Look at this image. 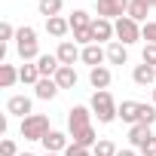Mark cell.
Masks as SVG:
<instances>
[{
    "instance_id": "1",
    "label": "cell",
    "mask_w": 156,
    "mask_h": 156,
    "mask_svg": "<svg viewBox=\"0 0 156 156\" xmlns=\"http://www.w3.org/2000/svg\"><path fill=\"white\" fill-rule=\"evenodd\" d=\"M89 107H92V113L98 116V122H101V126H107V122L119 119V104L113 101V95H110L107 89L95 92V95H92V101H89Z\"/></svg>"
},
{
    "instance_id": "2",
    "label": "cell",
    "mask_w": 156,
    "mask_h": 156,
    "mask_svg": "<svg viewBox=\"0 0 156 156\" xmlns=\"http://www.w3.org/2000/svg\"><path fill=\"white\" fill-rule=\"evenodd\" d=\"M19 132H22V138H25V141H43L52 129H49V119H46L43 113H31V116H25V119H22Z\"/></svg>"
},
{
    "instance_id": "3",
    "label": "cell",
    "mask_w": 156,
    "mask_h": 156,
    "mask_svg": "<svg viewBox=\"0 0 156 156\" xmlns=\"http://www.w3.org/2000/svg\"><path fill=\"white\" fill-rule=\"evenodd\" d=\"M113 28H116V40H119L122 46H132V43H138V40H141V25H138L135 19H129V16L116 19V22H113Z\"/></svg>"
},
{
    "instance_id": "4",
    "label": "cell",
    "mask_w": 156,
    "mask_h": 156,
    "mask_svg": "<svg viewBox=\"0 0 156 156\" xmlns=\"http://www.w3.org/2000/svg\"><path fill=\"white\" fill-rule=\"evenodd\" d=\"M129 3L132 0H95V9H98V19L116 22V19H122L129 12Z\"/></svg>"
},
{
    "instance_id": "5",
    "label": "cell",
    "mask_w": 156,
    "mask_h": 156,
    "mask_svg": "<svg viewBox=\"0 0 156 156\" xmlns=\"http://www.w3.org/2000/svg\"><path fill=\"white\" fill-rule=\"evenodd\" d=\"M92 107H86V104H76V107H70L67 110V132L73 135V132H80V129H89L92 126Z\"/></svg>"
},
{
    "instance_id": "6",
    "label": "cell",
    "mask_w": 156,
    "mask_h": 156,
    "mask_svg": "<svg viewBox=\"0 0 156 156\" xmlns=\"http://www.w3.org/2000/svg\"><path fill=\"white\" fill-rule=\"evenodd\" d=\"M80 61L89 64V70H92V67H101V64L107 61V49H101V43H89V46H83Z\"/></svg>"
},
{
    "instance_id": "7",
    "label": "cell",
    "mask_w": 156,
    "mask_h": 156,
    "mask_svg": "<svg viewBox=\"0 0 156 156\" xmlns=\"http://www.w3.org/2000/svg\"><path fill=\"white\" fill-rule=\"evenodd\" d=\"M6 113H9V116H22V119H25V116H31V113H34V101H31L28 95H12V98L6 101Z\"/></svg>"
},
{
    "instance_id": "8",
    "label": "cell",
    "mask_w": 156,
    "mask_h": 156,
    "mask_svg": "<svg viewBox=\"0 0 156 156\" xmlns=\"http://www.w3.org/2000/svg\"><path fill=\"white\" fill-rule=\"evenodd\" d=\"M55 55H58V61H61V64H67V67H73V61H80V55H83V49L76 46L73 40H61V43H58V49H55Z\"/></svg>"
},
{
    "instance_id": "9",
    "label": "cell",
    "mask_w": 156,
    "mask_h": 156,
    "mask_svg": "<svg viewBox=\"0 0 156 156\" xmlns=\"http://www.w3.org/2000/svg\"><path fill=\"white\" fill-rule=\"evenodd\" d=\"M92 34H95V43H113V37H116V28H113V22L110 19H92Z\"/></svg>"
},
{
    "instance_id": "10",
    "label": "cell",
    "mask_w": 156,
    "mask_h": 156,
    "mask_svg": "<svg viewBox=\"0 0 156 156\" xmlns=\"http://www.w3.org/2000/svg\"><path fill=\"white\" fill-rule=\"evenodd\" d=\"M40 144L46 147V153H64V150L70 147L67 135H64V132H55V129H52V132H49V135H46V138H43Z\"/></svg>"
},
{
    "instance_id": "11",
    "label": "cell",
    "mask_w": 156,
    "mask_h": 156,
    "mask_svg": "<svg viewBox=\"0 0 156 156\" xmlns=\"http://www.w3.org/2000/svg\"><path fill=\"white\" fill-rule=\"evenodd\" d=\"M132 80L138 83V86H153L156 83V67H150V64H135V70H132Z\"/></svg>"
},
{
    "instance_id": "12",
    "label": "cell",
    "mask_w": 156,
    "mask_h": 156,
    "mask_svg": "<svg viewBox=\"0 0 156 156\" xmlns=\"http://www.w3.org/2000/svg\"><path fill=\"white\" fill-rule=\"evenodd\" d=\"M110 80H113V76H110V67H104V64L89 70V83H92V89H95V92L107 89V86H110Z\"/></svg>"
},
{
    "instance_id": "13",
    "label": "cell",
    "mask_w": 156,
    "mask_h": 156,
    "mask_svg": "<svg viewBox=\"0 0 156 156\" xmlns=\"http://www.w3.org/2000/svg\"><path fill=\"white\" fill-rule=\"evenodd\" d=\"M58 92H61V89H58V83H55V80H49V76H43V80L34 86V95H37L40 101H52Z\"/></svg>"
},
{
    "instance_id": "14",
    "label": "cell",
    "mask_w": 156,
    "mask_h": 156,
    "mask_svg": "<svg viewBox=\"0 0 156 156\" xmlns=\"http://www.w3.org/2000/svg\"><path fill=\"white\" fill-rule=\"evenodd\" d=\"M119 119L129 122V126H138V119H141V101H122L119 104Z\"/></svg>"
},
{
    "instance_id": "15",
    "label": "cell",
    "mask_w": 156,
    "mask_h": 156,
    "mask_svg": "<svg viewBox=\"0 0 156 156\" xmlns=\"http://www.w3.org/2000/svg\"><path fill=\"white\" fill-rule=\"evenodd\" d=\"M150 138H156L153 132H150V126H144V122H138V126H132L129 129V141H132V147L138 150V147H144Z\"/></svg>"
},
{
    "instance_id": "16",
    "label": "cell",
    "mask_w": 156,
    "mask_h": 156,
    "mask_svg": "<svg viewBox=\"0 0 156 156\" xmlns=\"http://www.w3.org/2000/svg\"><path fill=\"white\" fill-rule=\"evenodd\" d=\"M52 80L58 83V89H73V86H76V80H80V76H76V70H73V67L61 64V67H58V73L52 76Z\"/></svg>"
},
{
    "instance_id": "17",
    "label": "cell",
    "mask_w": 156,
    "mask_h": 156,
    "mask_svg": "<svg viewBox=\"0 0 156 156\" xmlns=\"http://www.w3.org/2000/svg\"><path fill=\"white\" fill-rule=\"evenodd\" d=\"M40 80H43V76H40V67H37V64L25 61V64L19 67V83H25V86H37Z\"/></svg>"
},
{
    "instance_id": "18",
    "label": "cell",
    "mask_w": 156,
    "mask_h": 156,
    "mask_svg": "<svg viewBox=\"0 0 156 156\" xmlns=\"http://www.w3.org/2000/svg\"><path fill=\"white\" fill-rule=\"evenodd\" d=\"M70 138H73L70 144H76V147H86V150H92V147L98 144V135H95V129H92V126H89V129H80V132H73Z\"/></svg>"
},
{
    "instance_id": "19",
    "label": "cell",
    "mask_w": 156,
    "mask_h": 156,
    "mask_svg": "<svg viewBox=\"0 0 156 156\" xmlns=\"http://www.w3.org/2000/svg\"><path fill=\"white\" fill-rule=\"evenodd\" d=\"M37 67H40V76H52L58 73V67H61V61H58V55H40L37 58Z\"/></svg>"
},
{
    "instance_id": "20",
    "label": "cell",
    "mask_w": 156,
    "mask_h": 156,
    "mask_svg": "<svg viewBox=\"0 0 156 156\" xmlns=\"http://www.w3.org/2000/svg\"><path fill=\"white\" fill-rule=\"evenodd\" d=\"M67 31H70V22H67L64 16H55V19H46V34H52V37H58V40H61V37H64Z\"/></svg>"
},
{
    "instance_id": "21",
    "label": "cell",
    "mask_w": 156,
    "mask_h": 156,
    "mask_svg": "<svg viewBox=\"0 0 156 156\" xmlns=\"http://www.w3.org/2000/svg\"><path fill=\"white\" fill-rule=\"evenodd\" d=\"M107 61H110V64H126V61H129V46H122L119 40H113V43L107 46Z\"/></svg>"
},
{
    "instance_id": "22",
    "label": "cell",
    "mask_w": 156,
    "mask_h": 156,
    "mask_svg": "<svg viewBox=\"0 0 156 156\" xmlns=\"http://www.w3.org/2000/svg\"><path fill=\"white\" fill-rule=\"evenodd\" d=\"M61 6H64V0H40V3H37V9H40L43 19H55L61 12Z\"/></svg>"
},
{
    "instance_id": "23",
    "label": "cell",
    "mask_w": 156,
    "mask_h": 156,
    "mask_svg": "<svg viewBox=\"0 0 156 156\" xmlns=\"http://www.w3.org/2000/svg\"><path fill=\"white\" fill-rule=\"evenodd\" d=\"M67 22H70V31H80V28H89V25H92V16H89L86 9H73V12L67 16Z\"/></svg>"
},
{
    "instance_id": "24",
    "label": "cell",
    "mask_w": 156,
    "mask_h": 156,
    "mask_svg": "<svg viewBox=\"0 0 156 156\" xmlns=\"http://www.w3.org/2000/svg\"><path fill=\"white\" fill-rule=\"evenodd\" d=\"M19 83V70L12 67V64H0V86L3 89H12Z\"/></svg>"
},
{
    "instance_id": "25",
    "label": "cell",
    "mask_w": 156,
    "mask_h": 156,
    "mask_svg": "<svg viewBox=\"0 0 156 156\" xmlns=\"http://www.w3.org/2000/svg\"><path fill=\"white\" fill-rule=\"evenodd\" d=\"M153 6H147V3H141V0H132L129 3V19H135V22H147V12H150Z\"/></svg>"
},
{
    "instance_id": "26",
    "label": "cell",
    "mask_w": 156,
    "mask_h": 156,
    "mask_svg": "<svg viewBox=\"0 0 156 156\" xmlns=\"http://www.w3.org/2000/svg\"><path fill=\"white\" fill-rule=\"evenodd\" d=\"M16 52H19V58H22V61H37V58H40L37 43H19V46H16Z\"/></svg>"
},
{
    "instance_id": "27",
    "label": "cell",
    "mask_w": 156,
    "mask_h": 156,
    "mask_svg": "<svg viewBox=\"0 0 156 156\" xmlns=\"http://www.w3.org/2000/svg\"><path fill=\"white\" fill-rule=\"evenodd\" d=\"M92 153H95V156H116V153H119V147H116L113 141L101 138V141H98V144L92 147Z\"/></svg>"
},
{
    "instance_id": "28",
    "label": "cell",
    "mask_w": 156,
    "mask_h": 156,
    "mask_svg": "<svg viewBox=\"0 0 156 156\" xmlns=\"http://www.w3.org/2000/svg\"><path fill=\"white\" fill-rule=\"evenodd\" d=\"M19 43H37V28L22 25V28H19V34H16V46H19Z\"/></svg>"
},
{
    "instance_id": "29",
    "label": "cell",
    "mask_w": 156,
    "mask_h": 156,
    "mask_svg": "<svg viewBox=\"0 0 156 156\" xmlns=\"http://www.w3.org/2000/svg\"><path fill=\"white\" fill-rule=\"evenodd\" d=\"M73 43H76V46H89V43H95L92 25H89V28H80V31H73Z\"/></svg>"
},
{
    "instance_id": "30",
    "label": "cell",
    "mask_w": 156,
    "mask_h": 156,
    "mask_svg": "<svg viewBox=\"0 0 156 156\" xmlns=\"http://www.w3.org/2000/svg\"><path fill=\"white\" fill-rule=\"evenodd\" d=\"M138 122L153 126V122H156V104H141V119H138Z\"/></svg>"
},
{
    "instance_id": "31",
    "label": "cell",
    "mask_w": 156,
    "mask_h": 156,
    "mask_svg": "<svg viewBox=\"0 0 156 156\" xmlns=\"http://www.w3.org/2000/svg\"><path fill=\"white\" fill-rule=\"evenodd\" d=\"M141 61H144V64H150V67H156V43H147V46H144Z\"/></svg>"
},
{
    "instance_id": "32",
    "label": "cell",
    "mask_w": 156,
    "mask_h": 156,
    "mask_svg": "<svg viewBox=\"0 0 156 156\" xmlns=\"http://www.w3.org/2000/svg\"><path fill=\"white\" fill-rule=\"evenodd\" d=\"M141 40L156 43V22H144V25H141Z\"/></svg>"
},
{
    "instance_id": "33",
    "label": "cell",
    "mask_w": 156,
    "mask_h": 156,
    "mask_svg": "<svg viewBox=\"0 0 156 156\" xmlns=\"http://www.w3.org/2000/svg\"><path fill=\"white\" fill-rule=\"evenodd\" d=\"M0 156H19L16 141H9V138H3V141H0Z\"/></svg>"
},
{
    "instance_id": "34",
    "label": "cell",
    "mask_w": 156,
    "mask_h": 156,
    "mask_svg": "<svg viewBox=\"0 0 156 156\" xmlns=\"http://www.w3.org/2000/svg\"><path fill=\"white\" fill-rule=\"evenodd\" d=\"M16 34H19V31H16L9 22H3V25H0V40H16Z\"/></svg>"
},
{
    "instance_id": "35",
    "label": "cell",
    "mask_w": 156,
    "mask_h": 156,
    "mask_svg": "<svg viewBox=\"0 0 156 156\" xmlns=\"http://www.w3.org/2000/svg\"><path fill=\"white\" fill-rule=\"evenodd\" d=\"M64 156H95L92 150H86V147H76V144H70L67 150H64Z\"/></svg>"
},
{
    "instance_id": "36",
    "label": "cell",
    "mask_w": 156,
    "mask_h": 156,
    "mask_svg": "<svg viewBox=\"0 0 156 156\" xmlns=\"http://www.w3.org/2000/svg\"><path fill=\"white\" fill-rule=\"evenodd\" d=\"M138 153H141V156H156V138H150L144 147H138Z\"/></svg>"
},
{
    "instance_id": "37",
    "label": "cell",
    "mask_w": 156,
    "mask_h": 156,
    "mask_svg": "<svg viewBox=\"0 0 156 156\" xmlns=\"http://www.w3.org/2000/svg\"><path fill=\"white\" fill-rule=\"evenodd\" d=\"M116 156H138V150H135V147H132V150H119Z\"/></svg>"
},
{
    "instance_id": "38",
    "label": "cell",
    "mask_w": 156,
    "mask_h": 156,
    "mask_svg": "<svg viewBox=\"0 0 156 156\" xmlns=\"http://www.w3.org/2000/svg\"><path fill=\"white\" fill-rule=\"evenodd\" d=\"M43 156H64V153H43Z\"/></svg>"
},
{
    "instance_id": "39",
    "label": "cell",
    "mask_w": 156,
    "mask_h": 156,
    "mask_svg": "<svg viewBox=\"0 0 156 156\" xmlns=\"http://www.w3.org/2000/svg\"><path fill=\"white\" fill-rule=\"evenodd\" d=\"M141 3H147V6H153V0H141Z\"/></svg>"
},
{
    "instance_id": "40",
    "label": "cell",
    "mask_w": 156,
    "mask_h": 156,
    "mask_svg": "<svg viewBox=\"0 0 156 156\" xmlns=\"http://www.w3.org/2000/svg\"><path fill=\"white\" fill-rule=\"evenodd\" d=\"M19 156H37V153H19Z\"/></svg>"
},
{
    "instance_id": "41",
    "label": "cell",
    "mask_w": 156,
    "mask_h": 156,
    "mask_svg": "<svg viewBox=\"0 0 156 156\" xmlns=\"http://www.w3.org/2000/svg\"><path fill=\"white\" fill-rule=\"evenodd\" d=\"M153 104H156V89H153Z\"/></svg>"
},
{
    "instance_id": "42",
    "label": "cell",
    "mask_w": 156,
    "mask_h": 156,
    "mask_svg": "<svg viewBox=\"0 0 156 156\" xmlns=\"http://www.w3.org/2000/svg\"><path fill=\"white\" fill-rule=\"evenodd\" d=\"M153 9H156V0H153Z\"/></svg>"
}]
</instances>
